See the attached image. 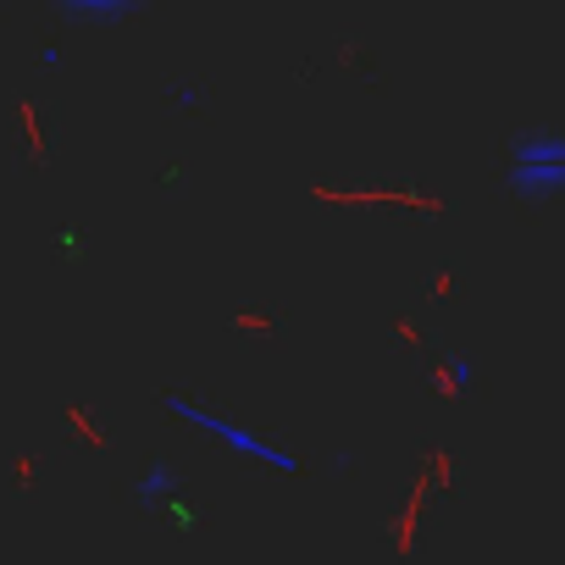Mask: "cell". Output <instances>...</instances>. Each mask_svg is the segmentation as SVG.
Instances as JSON below:
<instances>
[{"mask_svg": "<svg viewBox=\"0 0 565 565\" xmlns=\"http://www.w3.org/2000/svg\"><path fill=\"white\" fill-rule=\"evenodd\" d=\"M510 189L526 194V200L565 194V139H559V134H526V139H515Z\"/></svg>", "mask_w": 565, "mask_h": 565, "instance_id": "cell-1", "label": "cell"}, {"mask_svg": "<svg viewBox=\"0 0 565 565\" xmlns=\"http://www.w3.org/2000/svg\"><path fill=\"white\" fill-rule=\"evenodd\" d=\"M67 12H89V18H111V12H122L128 0H62Z\"/></svg>", "mask_w": 565, "mask_h": 565, "instance_id": "cell-2", "label": "cell"}]
</instances>
